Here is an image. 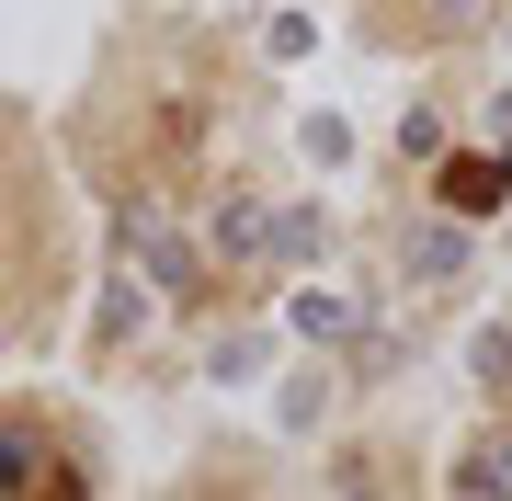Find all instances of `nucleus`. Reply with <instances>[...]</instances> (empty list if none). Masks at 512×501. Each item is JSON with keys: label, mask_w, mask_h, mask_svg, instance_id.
<instances>
[{"label": "nucleus", "mask_w": 512, "mask_h": 501, "mask_svg": "<svg viewBox=\"0 0 512 501\" xmlns=\"http://www.w3.org/2000/svg\"><path fill=\"white\" fill-rule=\"evenodd\" d=\"M501 194H512V160H444V205L456 217H490Z\"/></svg>", "instance_id": "f257e3e1"}]
</instances>
